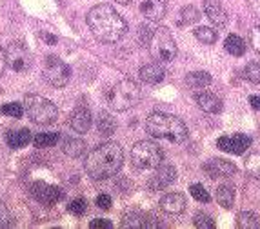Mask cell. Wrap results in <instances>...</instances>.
<instances>
[{
  "mask_svg": "<svg viewBox=\"0 0 260 229\" xmlns=\"http://www.w3.org/2000/svg\"><path fill=\"white\" fill-rule=\"evenodd\" d=\"M87 26H89L96 40L106 44L118 42L127 33V22L122 18L120 13H117V9L109 4H99L89 9Z\"/></svg>",
  "mask_w": 260,
  "mask_h": 229,
  "instance_id": "6da1fadb",
  "label": "cell"
},
{
  "mask_svg": "<svg viewBox=\"0 0 260 229\" xmlns=\"http://www.w3.org/2000/svg\"><path fill=\"white\" fill-rule=\"evenodd\" d=\"M124 162V151L117 142H104L87 153L86 168L93 180H108L120 171Z\"/></svg>",
  "mask_w": 260,
  "mask_h": 229,
  "instance_id": "7a4b0ae2",
  "label": "cell"
},
{
  "mask_svg": "<svg viewBox=\"0 0 260 229\" xmlns=\"http://www.w3.org/2000/svg\"><path fill=\"white\" fill-rule=\"evenodd\" d=\"M146 129L153 139H164L180 144L187 139V127L182 120L169 113L155 111L146 118Z\"/></svg>",
  "mask_w": 260,
  "mask_h": 229,
  "instance_id": "3957f363",
  "label": "cell"
},
{
  "mask_svg": "<svg viewBox=\"0 0 260 229\" xmlns=\"http://www.w3.org/2000/svg\"><path fill=\"white\" fill-rule=\"evenodd\" d=\"M140 99H142V89L131 78H124L106 91V102L115 111H127L139 104Z\"/></svg>",
  "mask_w": 260,
  "mask_h": 229,
  "instance_id": "277c9868",
  "label": "cell"
},
{
  "mask_svg": "<svg viewBox=\"0 0 260 229\" xmlns=\"http://www.w3.org/2000/svg\"><path fill=\"white\" fill-rule=\"evenodd\" d=\"M151 56L158 64L162 62H173L177 56V42H175L171 31L164 26H158L153 29V35L149 39L148 46Z\"/></svg>",
  "mask_w": 260,
  "mask_h": 229,
  "instance_id": "5b68a950",
  "label": "cell"
},
{
  "mask_svg": "<svg viewBox=\"0 0 260 229\" xmlns=\"http://www.w3.org/2000/svg\"><path fill=\"white\" fill-rule=\"evenodd\" d=\"M24 109L27 117L39 125H49L58 118V108L55 102L40 95H27L24 99Z\"/></svg>",
  "mask_w": 260,
  "mask_h": 229,
  "instance_id": "8992f818",
  "label": "cell"
},
{
  "mask_svg": "<svg viewBox=\"0 0 260 229\" xmlns=\"http://www.w3.org/2000/svg\"><path fill=\"white\" fill-rule=\"evenodd\" d=\"M164 153L151 140H140L131 147V164L139 169H153L162 164Z\"/></svg>",
  "mask_w": 260,
  "mask_h": 229,
  "instance_id": "52a82bcc",
  "label": "cell"
},
{
  "mask_svg": "<svg viewBox=\"0 0 260 229\" xmlns=\"http://www.w3.org/2000/svg\"><path fill=\"white\" fill-rule=\"evenodd\" d=\"M42 77L46 78V82L53 87H64L66 84L70 82L71 71L70 66L66 64L64 60H60L56 55H49L46 58V66H44Z\"/></svg>",
  "mask_w": 260,
  "mask_h": 229,
  "instance_id": "ba28073f",
  "label": "cell"
},
{
  "mask_svg": "<svg viewBox=\"0 0 260 229\" xmlns=\"http://www.w3.org/2000/svg\"><path fill=\"white\" fill-rule=\"evenodd\" d=\"M6 60L8 66L17 73H24V71L29 70L31 66V55L27 51L26 44L20 42V40H15L6 48Z\"/></svg>",
  "mask_w": 260,
  "mask_h": 229,
  "instance_id": "9c48e42d",
  "label": "cell"
},
{
  "mask_svg": "<svg viewBox=\"0 0 260 229\" xmlns=\"http://www.w3.org/2000/svg\"><path fill=\"white\" fill-rule=\"evenodd\" d=\"M29 193L42 206H55L64 197V191L60 187L48 184V182H35V184H31Z\"/></svg>",
  "mask_w": 260,
  "mask_h": 229,
  "instance_id": "30bf717a",
  "label": "cell"
},
{
  "mask_svg": "<svg viewBox=\"0 0 260 229\" xmlns=\"http://www.w3.org/2000/svg\"><path fill=\"white\" fill-rule=\"evenodd\" d=\"M175 180H177V169L169 164H160V166H156V171L148 180V189L151 191V193L162 191L171 186Z\"/></svg>",
  "mask_w": 260,
  "mask_h": 229,
  "instance_id": "8fae6325",
  "label": "cell"
},
{
  "mask_svg": "<svg viewBox=\"0 0 260 229\" xmlns=\"http://www.w3.org/2000/svg\"><path fill=\"white\" fill-rule=\"evenodd\" d=\"M218 149L231 155H244L247 151V147L251 146V139L247 135L237 133V135H224L217 140Z\"/></svg>",
  "mask_w": 260,
  "mask_h": 229,
  "instance_id": "7c38bea8",
  "label": "cell"
},
{
  "mask_svg": "<svg viewBox=\"0 0 260 229\" xmlns=\"http://www.w3.org/2000/svg\"><path fill=\"white\" fill-rule=\"evenodd\" d=\"M202 169H204L206 173H208V177L213 178V180H217V178H230L237 173V166L225 158L208 160Z\"/></svg>",
  "mask_w": 260,
  "mask_h": 229,
  "instance_id": "4fadbf2b",
  "label": "cell"
},
{
  "mask_svg": "<svg viewBox=\"0 0 260 229\" xmlns=\"http://www.w3.org/2000/svg\"><path fill=\"white\" fill-rule=\"evenodd\" d=\"M160 209L168 215H180L186 211V197L182 193H168L160 199Z\"/></svg>",
  "mask_w": 260,
  "mask_h": 229,
  "instance_id": "5bb4252c",
  "label": "cell"
},
{
  "mask_svg": "<svg viewBox=\"0 0 260 229\" xmlns=\"http://www.w3.org/2000/svg\"><path fill=\"white\" fill-rule=\"evenodd\" d=\"M166 2L164 0H144L140 4V13L151 22H158L166 17Z\"/></svg>",
  "mask_w": 260,
  "mask_h": 229,
  "instance_id": "9a60e30c",
  "label": "cell"
},
{
  "mask_svg": "<svg viewBox=\"0 0 260 229\" xmlns=\"http://www.w3.org/2000/svg\"><path fill=\"white\" fill-rule=\"evenodd\" d=\"M204 13L217 27H224L228 24V13L222 8L220 0H204Z\"/></svg>",
  "mask_w": 260,
  "mask_h": 229,
  "instance_id": "2e32d148",
  "label": "cell"
},
{
  "mask_svg": "<svg viewBox=\"0 0 260 229\" xmlns=\"http://www.w3.org/2000/svg\"><path fill=\"white\" fill-rule=\"evenodd\" d=\"M91 122H93L91 113H89L87 108H84V106L75 109L70 117V125L77 131V133H87L89 127H91Z\"/></svg>",
  "mask_w": 260,
  "mask_h": 229,
  "instance_id": "e0dca14e",
  "label": "cell"
},
{
  "mask_svg": "<svg viewBox=\"0 0 260 229\" xmlns=\"http://www.w3.org/2000/svg\"><path fill=\"white\" fill-rule=\"evenodd\" d=\"M140 80L144 84H149V86H156L160 84L166 77V71L158 62H153V64H146L140 68Z\"/></svg>",
  "mask_w": 260,
  "mask_h": 229,
  "instance_id": "ac0fdd59",
  "label": "cell"
},
{
  "mask_svg": "<svg viewBox=\"0 0 260 229\" xmlns=\"http://www.w3.org/2000/svg\"><path fill=\"white\" fill-rule=\"evenodd\" d=\"M195 102L199 104V108L206 113H217L222 111V100L218 99L217 95H213L209 91H200V93H195Z\"/></svg>",
  "mask_w": 260,
  "mask_h": 229,
  "instance_id": "d6986e66",
  "label": "cell"
},
{
  "mask_svg": "<svg viewBox=\"0 0 260 229\" xmlns=\"http://www.w3.org/2000/svg\"><path fill=\"white\" fill-rule=\"evenodd\" d=\"M6 142L11 149H20L31 142V131L29 129H11L6 135Z\"/></svg>",
  "mask_w": 260,
  "mask_h": 229,
  "instance_id": "ffe728a7",
  "label": "cell"
},
{
  "mask_svg": "<svg viewBox=\"0 0 260 229\" xmlns=\"http://www.w3.org/2000/svg\"><path fill=\"white\" fill-rule=\"evenodd\" d=\"M96 127H99V133L102 137H111L115 133V129H117V122L109 113L100 111L99 118H96Z\"/></svg>",
  "mask_w": 260,
  "mask_h": 229,
  "instance_id": "44dd1931",
  "label": "cell"
},
{
  "mask_svg": "<svg viewBox=\"0 0 260 229\" xmlns=\"http://www.w3.org/2000/svg\"><path fill=\"white\" fill-rule=\"evenodd\" d=\"M62 151L71 158H78L80 155L86 153V142L82 139H68L62 144Z\"/></svg>",
  "mask_w": 260,
  "mask_h": 229,
  "instance_id": "7402d4cb",
  "label": "cell"
},
{
  "mask_svg": "<svg viewBox=\"0 0 260 229\" xmlns=\"http://www.w3.org/2000/svg\"><path fill=\"white\" fill-rule=\"evenodd\" d=\"M186 84L193 89H202L211 84V75L208 71H193V73H187Z\"/></svg>",
  "mask_w": 260,
  "mask_h": 229,
  "instance_id": "603a6c76",
  "label": "cell"
},
{
  "mask_svg": "<svg viewBox=\"0 0 260 229\" xmlns=\"http://www.w3.org/2000/svg\"><path fill=\"white\" fill-rule=\"evenodd\" d=\"M224 48L230 55L242 56L244 53H246V42H244V39H240L239 35H228V39H225V42H224Z\"/></svg>",
  "mask_w": 260,
  "mask_h": 229,
  "instance_id": "cb8c5ba5",
  "label": "cell"
},
{
  "mask_svg": "<svg viewBox=\"0 0 260 229\" xmlns=\"http://www.w3.org/2000/svg\"><path fill=\"white\" fill-rule=\"evenodd\" d=\"M217 200H218V204H220L222 208L231 209V208H233V202H235V187L228 186V184L220 186L217 189Z\"/></svg>",
  "mask_w": 260,
  "mask_h": 229,
  "instance_id": "d4e9b609",
  "label": "cell"
},
{
  "mask_svg": "<svg viewBox=\"0 0 260 229\" xmlns=\"http://www.w3.org/2000/svg\"><path fill=\"white\" fill-rule=\"evenodd\" d=\"M122 227L124 229H144V213L139 211H131L127 215H124L122 218Z\"/></svg>",
  "mask_w": 260,
  "mask_h": 229,
  "instance_id": "484cf974",
  "label": "cell"
},
{
  "mask_svg": "<svg viewBox=\"0 0 260 229\" xmlns=\"http://www.w3.org/2000/svg\"><path fill=\"white\" fill-rule=\"evenodd\" d=\"M237 227H240V229H258L260 222L253 213L242 211V213H239V216H237Z\"/></svg>",
  "mask_w": 260,
  "mask_h": 229,
  "instance_id": "4316f807",
  "label": "cell"
},
{
  "mask_svg": "<svg viewBox=\"0 0 260 229\" xmlns=\"http://www.w3.org/2000/svg\"><path fill=\"white\" fill-rule=\"evenodd\" d=\"M200 20V11L193 6H186L180 11V18H178V26H187V24H195Z\"/></svg>",
  "mask_w": 260,
  "mask_h": 229,
  "instance_id": "83f0119b",
  "label": "cell"
},
{
  "mask_svg": "<svg viewBox=\"0 0 260 229\" xmlns=\"http://www.w3.org/2000/svg\"><path fill=\"white\" fill-rule=\"evenodd\" d=\"M195 37L197 40H200L202 44H215L218 40V33L213 27H197L195 29Z\"/></svg>",
  "mask_w": 260,
  "mask_h": 229,
  "instance_id": "f1b7e54d",
  "label": "cell"
},
{
  "mask_svg": "<svg viewBox=\"0 0 260 229\" xmlns=\"http://www.w3.org/2000/svg\"><path fill=\"white\" fill-rule=\"evenodd\" d=\"M58 133H39L33 139V144H35V147H53L56 142H58Z\"/></svg>",
  "mask_w": 260,
  "mask_h": 229,
  "instance_id": "f546056e",
  "label": "cell"
},
{
  "mask_svg": "<svg viewBox=\"0 0 260 229\" xmlns=\"http://www.w3.org/2000/svg\"><path fill=\"white\" fill-rule=\"evenodd\" d=\"M246 171L255 178H260V153H251L246 158Z\"/></svg>",
  "mask_w": 260,
  "mask_h": 229,
  "instance_id": "4dcf8cb0",
  "label": "cell"
},
{
  "mask_svg": "<svg viewBox=\"0 0 260 229\" xmlns=\"http://www.w3.org/2000/svg\"><path fill=\"white\" fill-rule=\"evenodd\" d=\"M244 78L251 84H260V64L258 62H249L244 68Z\"/></svg>",
  "mask_w": 260,
  "mask_h": 229,
  "instance_id": "1f68e13d",
  "label": "cell"
},
{
  "mask_svg": "<svg viewBox=\"0 0 260 229\" xmlns=\"http://www.w3.org/2000/svg\"><path fill=\"white\" fill-rule=\"evenodd\" d=\"M0 113L6 115V117H11V118H20L24 115V106L18 104V102H8L0 108Z\"/></svg>",
  "mask_w": 260,
  "mask_h": 229,
  "instance_id": "d6a6232c",
  "label": "cell"
},
{
  "mask_svg": "<svg viewBox=\"0 0 260 229\" xmlns=\"http://www.w3.org/2000/svg\"><path fill=\"white\" fill-rule=\"evenodd\" d=\"M189 193L191 197L197 200V202H202V204H208L209 200H211V197H209L208 189H206L202 184H191L189 186Z\"/></svg>",
  "mask_w": 260,
  "mask_h": 229,
  "instance_id": "836d02e7",
  "label": "cell"
},
{
  "mask_svg": "<svg viewBox=\"0 0 260 229\" xmlns=\"http://www.w3.org/2000/svg\"><path fill=\"white\" fill-rule=\"evenodd\" d=\"M193 224L197 229H215V220L206 213H197L193 218Z\"/></svg>",
  "mask_w": 260,
  "mask_h": 229,
  "instance_id": "e575fe53",
  "label": "cell"
},
{
  "mask_svg": "<svg viewBox=\"0 0 260 229\" xmlns=\"http://www.w3.org/2000/svg\"><path fill=\"white\" fill-rule=\"evenodd\" d=\"M70 213L71 215H75V216H82L84 213L87 211V202L84 199H75L73 202L70 204Z\"/></svg>",
  "mask_w": 260,
  "mask_h": 229,
  "instance_id": "d590c367",
  "label": "cell"
},
{
  "mask_svg": "<svg viewBox=\"0 0 260 229\" xmlns=\"http://www.w3.org/2000/svg\"><path fill=\"white\" fill-rule=\"evenodd\" d=\"M9 225H13L11 213H9L8 206L4 202H0V227H9Z\"/></svg>",
  "mask_w": 260,
  "mask_h": 229,
  "instance_id": "8d00e7d4",
  "label": "cell"
},
{
  "mask_svg": "<svg viewBox=\"0 0 260 229\" xmlns=\"http://www.w3.org/2000/svg\"><path fill=\"white\" fill-rule=\"evenodd\" d=\"M153 29H155V27H151L149 24H142V26L139 27V40L142 46H148L149 39H151V35H153Z\"/></svg>",
  "mask_w": 260,
  "mask_h": 229,
  "instance_id": "74e56055",
  "label": "cell"
},
{
  "mask_svg": "<svg viewBox=\"0 0 260 229\" xmlns=\"http://www.w3.org/2000/svg\"><path fill=\"white\" fill-rule=\"evenodd\" d=\"M249 44H251V48L260 55V26H255L251 29V33H249Z\"/></svg>",
  "mask_w": 260,
  "mask_h": 229,
  "instance_id": "f35d334b",
  "label": "cell"
},
{
  "mask_svg": "<svg viewBox=\"0 0 260 229\" xmlns=\"http://www.w3.org/2000/svg\"><path fill=\"white\" fill-rule=\"evenodd\" d=\"M144 227L156 229V227H160V222H158V218H156L155 215H151V213H144Z\"/></svg>",
  "mask_w": 260,
  "mask_h": 229,
  "instance_id": "ab89813d",
  "label": "cell"
},
{
  "mask_svg": "<svg viewBox=\"0 0 260 229\" xmlns=\"http://www.w3.org/2000/svg\"><path fill=\"white\" fill-rule=\"evenodd\" d=\"M95 204H96V208H100V209H109V208H111L113 200H111V197H109V194L102 193V194H99V197H96Z\"/></svg>",
  "mask_w": 260,
  "mask_h": 229,
  "instance_id": "60d3db41",
  "label": "cell"
},
{
  "mask_svg": "<svg viewBox=\"0 0 260 229\" xmlns=\"http://www.w3.org/2000/svg\"><path fill=\"white\" fill-rule=\"evenodd\" d=\"M89 227L91 229H113V224L109 220H106V218H95V220H91Z\"/></svg>",
  "mask_w": 260,
  "mask_h": 229,
  "instance_id": "b9f144b4",
  "label": "cell"
},
{
  "mask_svg": "<svg viewBox=\"0 0 260 229\" xmlns=\"http://www.w3.org/2000/svg\"><path fill=\"white\" fill-rule=\"evenodd\" d=\"M6 68H8V60H6V49L0 48V77L4 75Z\"/></svg>",
  "mask_w": 260,
  "mask_h": 229,
  "instance_id": "7bdbcfd3",
  "label": "cell"
},
{
  "mask_svg": "<svg viewBox=\"0 0 260 229\" xmlns=\"http://www.w3.org/2000/svg\"><path fill=\"white\" fill-rule=\"evenodd\" d=\"M247 6H249V9H251L253 13L260 17V0H247Z\"/></svg>",
  "mask_w": 260,
  "mask_h": 229,
  "instance_id": "ee69618b",
  "label": "cell"
},
{
  "mask_svg": "<svg viewBox=\"0 0 260 229\" xmlns=\"http://www.w3.org/2000/svg\"><path fill=\"white\" fill-rule=\"evenodd\" d=\"M249 104H251L253 109H260V96H256V95L249 96Z\"/></svg>",
  "mask_w": 260,
  "mask_h": 229,
  "instance_id": "f6af8a7d",
  "label": "cell"
},
{
  "mask_svg": "<svg viewBox=\"0 0 260 229\" xmlns=\"http://www.w3.org/2000/svg\"><path fill=\"white\" fill-rule=\"evenodd\" d=\"M42 37H44L46 40H48L49 44H55V42H56V39H55V37H51V35H42Z\"/></svg>",
  "mask_w": 260,
  "mask_h": 229,
  "instance_id": "bcb514c9",
  "label": "cell"
},
{
  "mask_svg": "<svg viewBox=\"0 0 260 229\" xmlns=\"http://www.w3.org/2000/svg\"><path fill=\"white\" fill-rule=\"evenodd\" d=\"M113 2H117V4H122V6H127L131 0H113Z\"/></svg>",
  "mask_w": 260,
  "mask_h": 229,
  "instance_id": "7dc6e473",
  "label": "cell"
}]
</instances>
